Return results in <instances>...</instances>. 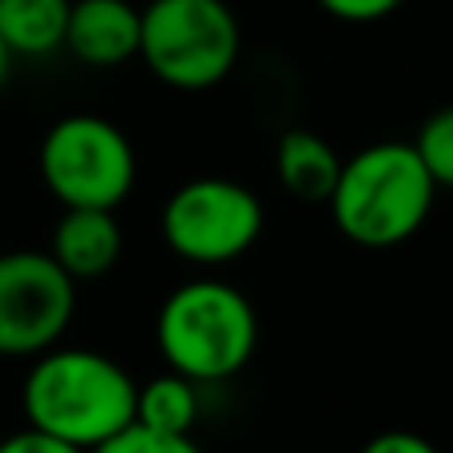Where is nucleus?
I'll return each instance as SVG.
<instances>
[{"label":"nucleus","instance_id":"10","mask_svg":"<svg viewBox=\"0 0 453 453\" xmlns=\"http://www.w3.org/2000/svg\"><path fill=\"white\" fill-rule=\"evenodd\" d=\"M274 172H279V183L290 199L326 203L338 183V172H342V156L311 127H290L274 148Z\"/></svg>","mask_w":453,"mask_h":453},{"label":"nucleus","instance_id":"11","mask_svg":"<svg viewBox=\"0 0 453 453\" xmlns=\"http://www.w3.org/2000/svg\"><path fill=\"white\" fill-rule=\"evenodd\" d=\"M72 0H0V40L12 56H48L64 48Z\"/></svg>","mask_w":453,"mask_h":453},{"label":"nucleus","instance_id":"12","mask_svg":"<svg viewBox=\"0 0 453 453\" xmlns=\"http://www.w3.org/2000/svg\"><path fill=\"white\" fill-rule=\"evenodd\" d=\"M135 418L156 426V430L191 438V430L199 422V382H191L180 370L151 378L135 390Z\"/></svg>","mask_w":453,"mask_h":453},{"label":"nucleus","instance_id":"5","mask_svg":"<svg viewBox=\"0 0 453 453\" xmlns=\"http://www.w3.org/2000/svg\"><path fill=\"white\" fill-rule=\"evenodd\" d=\"M44 188L64 207H111L135 188V148L104 116H64L40 143Z\"/></svg>","mask_w":453,"mask_h":453},{"label":"nucleus","instance_id":"1","mask_svg":"<svg viewBox=\"0 0 453 453\" xmlns=\"http://www.w3.org/2000/svg\"><path fill=\"white\" fill-rule=\"evenodd\" d=\"M135 390L124 366L96 350H44L24 378V418L68 449H104L135 418Z\"/></svg>","mask_w":453,"mask_h":453},{"label":"nucleus","instance_id":"14","mask_svg":"<svg viewBox=\"0 0 453 453\" xmlns=\"http://www.w3.org/2000/svg\"><path fill=\"white\" fill-rule=\"evenodd\" d=\"M104 453H196V438H180V434L156 430V426L132 418L119 434H111Z\"/></svg>","mask_w":453,"mask_h":453},{"label":"nucleus","instance_id":"2","mask_svg":"<svg viewBox=\"0 0 453 453\" xmlns=\"http://www.w3.org/2000/svg\"><path fill=\"white\" fill-rule=\"evenodd\" d=\"M326 203L334 226L350 242L386 250L414 239L426 226L438 203V183L426 172L414 143L382 140L342 159Z\"/></svg>","mask_w":453,"mask_h":453},{"label":"nucleus","instance_id":"6","mask_svg":"<svg viewBox=\"0 0 453 453\" xmlns=\"http://www.w3.org/2000/svg\"><path fill=\"white\" fill-rule=\"evenodd\" d=\"M266 223L263 199L250 188L219 175L191 180L164 203V242L196 266H223L258 242Z\"/></svg>","mask_w":453,"mask_h":453},{"label":"nucleus","instance_id":"18","mask_svg":"<svg viewBox=\"0 0 453 453\" xmlns=\"http://www.w3.org/2000/svg\"><path fill=\"white\" fill-rule=\"evenodd\" d=\"M8 64H12V52H8V44L0 40V88H4V80H8Z\"/></svg>","mask_w":453,"mask_h":453},{"label":"nucleus","instance_id":"15","mask_svg":"<svg viewBox=\"0 0 453 453\" xmlns=\"http://www.w3.org/2000/svg\"><path fill=\"white\" fill-rule=\"evenodd\" d=\"M330 20H342V24H378L386 16H394L406 0H314Z\"/></svg>","mask_w":453,"mask_h":453},{"label":"nucleus","instance_id":"13","mask_svg":"<svg viewBox=\"0 0 453 453\" xmlns=\"http://www.w3.org/2000/svg\"><path fill=\"white\" fill-rule=\"evenodd\" d=\"M410 143H414V151L422 156L434 183H438V188H453V104L430 111Z\"/></svg>","mask_w":453,"mask_h":453},{"label":"nucleus","instance_id":"17","mask_svg":"<svg viewBox=\"0 0 453 453\" xmlns=\"http://www.w3.org/2000/svg\"><path fill=\"white\" fill-rule=\"evenodd\" d=\"M366 453H434V441L410 430H386L366 441Z\"/></svg>","mask_w":453,"mask_h":453},{"label":"nucleus","instance_id":"7","mask_svg":"<svg viewBox=\"0 0 453 453\" xmlns=\"http://www.w3.org/2000/svg\"><path fill=\"white\" fill-rule=\"evenodd\" d=\"M76 314V279L52 250H0V354L36 358Z\"/></svg>","mask_w":453,"mask_h":453},{"label":"nucleus","instance_id":"3","mask_svg":"<svg viewBox=\"0 0 453 453\" xmlns=\"http://www.w3.org/2000/svg\"><path fill=\"white\" fill-rule=\"evenodd\" d=\"M156 342L167 370H180L199 386L226 382L258 346L255 306L223 279H191L164 298Z\"/></svg>","mask_w":453,"mask_h":453},{"label":"nucleus","instance_id":"16","mask_svg":"<svg viewBox=\"0 0 453 453\" xmlns=\"http://www.w3.org/2000/svg\"><path fill=\"white\" fill-rule=\"evenodd\" d=\"M0 453H76V449H68L60 438H52L48 430L28 422L20 434H8V438L0 441Z\"/></svg>","mask_w":453,"mask_h":453},{"label":"nucleus","instance_id":"4","mask_svg":"<svg viewBox=\"0 0 453 453\" xmlns=\"http://www.w3.org/2000/svg\"><path fill=\"white\" fill-rule=\"evenodd\" d=\"M239 16L226 0H151L140 8V60L167 88L207 92L234 72Z\"/></svg>","mask_w":453,"mask_h":453},{"label":"nucleus","instance_id":"9","mask_svg":"<svg viewBox=\"0 0 453 453\" xmlns=\"http://www.w3.org/2000/svg\"><path fill=\"white\" fill-rule=\"evenodd\" d=\"M124 231L111 207H64L52 231V258L72 279H100L119 263Z\"/></svg>","mask_w":453,"mask_h":453},{"label":"nucleus","instance_id":"8","mask_svg":"<svg viewBox=\"0 0 453 453\" xmlns=\"http://www.w3.org/2000/svg\"><path fill=\"white\" fill-rule=\"evenodd\" d=\"M64 48L92 68L132 60L140 56V8L132 0H72Z\"/></svg>","mask_w":453,"mask_h":453}]
</instances>
